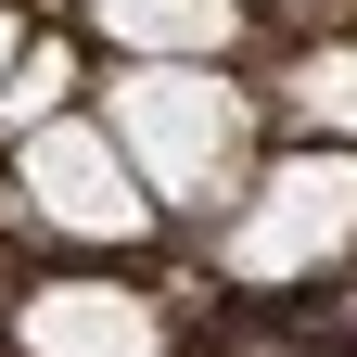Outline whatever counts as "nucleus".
<instances>
[{
	"mask_svg": "<svg viewBox=\"0 0 357 357\" xmlns=\"http://www.w3.org/2000/svg\"><path fill=\"white\" fill-rule=\"evenodd\" d=\"M64 89H77V52H26L13 77H0V128H52Z\"/></svg>",
	"mask_w": 357,
	"mask_h": 357,
	"instance_id": "nucleus-7",
	"label": "nucleus"
},
{
	"mask_svg": "<svg viewBox=\"0 0 357 357\" xmlns=\"http://www.w3.org/2000/svg\"><path fill=\"white\" fill-rule=\"evenodd\" d=\"M281 115L306 128V141H319V128H332V141H357V52H344V38L294 52V77H281Z\"/></svg>",
	"mask_w": 357,
	"mask_h": 357,
	"instance_id": "nucleus-6",
	"label": "nucleus"
},
{
	"mask_svg": "<svg viewBox=\"0 0 357 357\" xmlns=\"http://www.w3.org/2000/svg\"><path fill=\"white\" fill-rule=\"evenodd\" d=\"M13 192H26V217H38V230H77V243H141V230H153V178L128 166V141H115V128H89V115L26 128Z\"/></svg>",
	"mask_w": 357,
	"mask_h": 357,
	"instance_id": "nucleus-3",
	"label": "nucleus"
},
{
	"mask_svg": "<svg viewBox=\"0 0 357 357\" xmlns=\"http://www.w3.org/2000/svg\"><path fill=\"white\" fill-rule=\"evenodd\" d=\"M344 243H357V153H281V166L230 204L217 268L255 281V294H281V281H319Z\"/></svg>",
	"mask_w": 357,
	"mask_h": 357,
	"instance_id": "nucleus-2",
	"label": "nucleus"
},
{
	"mask_svg": "<svg viewBox=\"0 0 357 357\" xmlns=\"http://www.w3.org/2000/svg\"><path fill=\"white\" fill-rule=\"evenodd\" d=\"M13 344L26 357H153L166 344V306L128 294V281H38L13 306Z\"/></svg>",
	"mask_w": 357,
	"mask_h": 357,
	"instance_id": "nucleus-4",
	"label": "nucleus"
},
{
	"mask_svg": "<svg viewBox=\"0 0 357 357\" xmlns=\"http://www.w3.org/2000/svg\"><path fill=\"white\" fill-rule=\"evenodd\" d=\"M89 13H102V38H115V52H230V0H89Z\"/></svg>",
	"mask_w": 357,
	"mask_h": 357,
	"instance_id": "nucleus-5",
	"label": "nucleus"
},
{
	"mask_svg": "<svg viewBox=\"0 0 357 357\" xmlns=\"http://www.w3.org/2000/svg\"><path fill=\"white\" fill-rule=\"evenodd\" d=\"M294 13H319V0H294ZM332 13H344V0H332Z\"/></svg>",
	"mask_w": 357,
	"mask_h": 357,
	"instance_id": "nucleus-9",
	"label": "nucleus"
},
{
	"mask_svg": "<svg viewBox=\"0 0 357 357\" xmlns=\"http://www.w3.org/2000/svg\"><path fill=\"white\" fill-rule=\"evenodd\" d=\"M102 128L153 178V204H178V217H230L255 192V115H243V89L204 52H141L102 89Z\"/></svg>",
	"mask_w": 357,
	"mask_h": 357,
	"instance_id": "nucleus-1",
	"label": "nucleus"
},
{
	"mask_svg": "<svg viewBox=\"0 0 357 357\" xmlns=\"http://www.w3.org/2000/svg\"><path fill=\"white\" fill-rule=\"evenodd\" d=\"M13 52H26V38H13V13H0V77H13Z\"/></svg>",
	"mask_w": 357,
	"mask_h": 357,
	"instance_id": "nucleus-8",
	"label": "nucleus"
}]
</instances>
